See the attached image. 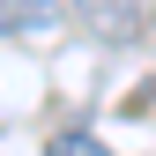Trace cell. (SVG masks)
<instances>
[{
  "mask_svg": "<svg viewBox=\"0 0 156 156\" xmlns=\"http://www.w3.org/2000/svg\"><path fill=\"white\" fill-rule=\"evenodd\" d=\"M60 15V0H0V30H52Z\"/></svg>",
  "mask_w": 156,
  "mask_h": 156,
  "instance_id": "6da1fadb",
  "label": "cell"
},
{
  "mask_svg": "<svg viewBox=\"0 0 156 156\" xmlns=\"http://www.w3.org/2000/svg\"><path fill=\"white\" fill-rule=\"evenodd\" d=\"M74 8H82V23H97L104 37H126L134 15H141V0H74Z\"/></svg>",
  "mask_w": 156,
  "mask_h": 156,
  "instance_id": "7a4b0ae2",
  "label": "cell"
},
{
  "mask_svg": "<svg viewBox=\"0 0 156 156\" xmlns=\"http://www.w3.org/2000/svg\"><path fill=\"white\" fill-rule=\"evenodd\" d=\"M52 156H112L97 134H52Z\"/></svg>",
  "mask_w": 156,
  "mask_h": 156,
  "instance_id": "3957f363",
  "label": "cell"
}]
</instances>
